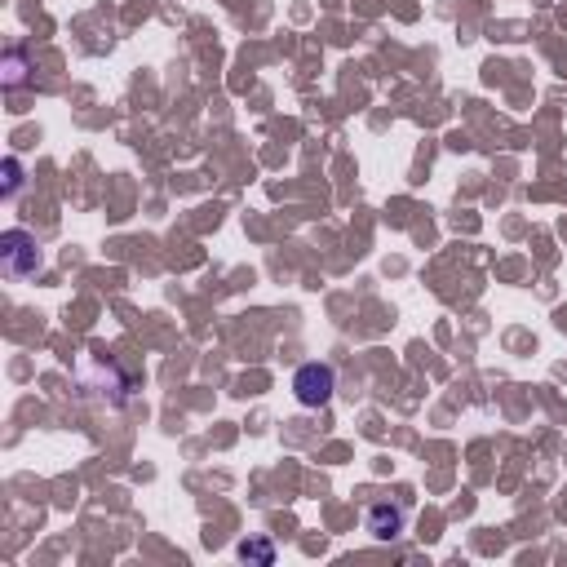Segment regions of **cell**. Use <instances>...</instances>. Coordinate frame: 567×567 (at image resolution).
Segmentation results:
<instances>
[{"mask_svg":"<svg viewBox=\"0 0 567 567\" xmlns=\"http://www.w3.org/2000/svg\"><path fill=\"white\" fill-rule=\"evenodd\" d=\"M337 390V373L328 364H302L293 377V395L302 408H324Z\"/></svg>","mask_w":567,"mask_h":567,"instance_id":"obj_1","label":"cell"},{"mask_svg":"<svg viewBox=\"0 0 567 567\" xmlns=\"http://www.w3.org/2000/svg\"><path fill=\"white\" fill-rule=\"evenodd\" d=\"M5 266H9V275H32L36 271V240L27 231H9L5 235Z\"/></svg>","mask_w":567,"mask_h":567,"instance_id":"obj_2","label":"cell"},{"mask_svg":"<svg viewBox=\"0 0 567 567\" xmlns=\"http://www.w3.org/2000/svg\"><path fill=\"white\" fill-rule=\"evenodd\" d=\"M368 532L377 536V541H395L399 532H404V510H399V505H373V510H368Z\"/></svg>","mask_w":567,"mask_h":567,"instance_id":"obj_3","label":"cell"},{"mask_svg":"<svg viewBox=\"0 0 567 567\" xmlns=\"http://www.w3.org/2000/svg\"><path fill=\"white\" fill-rule=\"evenodd\" d=\"M240 554H244V559H262V563H271V559H275L271 541H253V545L244 541V545H240Z\"/></svg>","mask_w":567,"mask_h":567,"instance_id":"obj_4","label":"cell"},{"mask_svg":"<svg viewBox=\"0 0 567 567\" xmlns=\"http://www.w3.org/2000/svg\"><path fill=\"white\" fill-rule=\"evenodd\" d=\"M5 169H9V187H5V191H18V160H9Z\"/></svg>","mask_w":567,"mask_h":567,"instance_id":"obj_5","label":"cell"}]
</instances>
